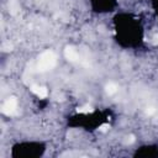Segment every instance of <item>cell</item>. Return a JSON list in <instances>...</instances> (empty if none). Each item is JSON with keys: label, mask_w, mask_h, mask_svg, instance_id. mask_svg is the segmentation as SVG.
Returning a JSON list of instances; mask_svg holds the SVG:
<instances>
[{"label": "cell", "mask_w": 158, "mask_h": 158, "mask_svg": "<svg viewBox=\"0 0 158 158\" xmlns=\"http://www.w3.org/2000/svg\"><path fill=\"white\" fill-rule=\"evenodd\" d=\"M57 62V57L54 54V52L52 51H44L40 57H38V62H37V70L43 73V72H48L51 70Z\"/></svg>", "instance_id": "obj_1"}, {"label": "cell", "mask_w": 158, "mask_h": 158, "mask_svg": "<svg viewBox=\"0 0 158 158\" xmlns=\"http://www.w3.org/2000/svg\"><path fill=\"white\" fill-rule=\"evenodd\" d=\"M2 114L7 115V116H12V115H16L17 112V100L15 96H10L2 105V109H1Z\"/></svg>", "instance_id": "obj_2"}, {"label": "cell", "mask_w": 158, "mask_h": 158, "mask_svg": "<svg viewBox=\"0 0 158 158\" xmlns=\"http://www.w3.org/2000/svg\"><path fill=\"white\" fill-rule=\"evenodd\" d=\"M64 57H65L69 62H77L78 58H79L78 52H77V49H75L73 46L65 47V49H64Z\"/></svg>", "instance_id": "obj_3"}, {"label": "cell", "mask_w": 158, "mask_h": 158, "mask_svg": "<svg viewBox=\"0 0 158 158\" xmlns=\"http://www.w3.org/2000/svg\"><path fill=\"white\" fill-rule=\"evenodd\" d=\"M31 90H32L33 94H36V95H37L38 98H41V99H44V98H47V95H48L47 88H46V86H42V85H32V86H31Z\"/></svg>", "instance_id": "obj_4"}, {"label": "cell", "mask_w": 158, "mask_h": 158, "mask_svg": "<svg viewBox=\"0 0 158 158\" xmlns=\"http://www.w3.org/2000/svg\"><path fill=\"white\" fill-rule=\"evenodd\" d=\"M7 7H9V11L11 15H16L20 11V5H19L17 0H9Z\"/></svg>", "instance_id": "obj_5"}, {"label": "cell", "mask_w": 158, "mask_h": 158, "mask_svg": "<svg viewBox=\"0 0 158 158\" xmlns=\"http://www.w3.org/2000/svg\"><path fill=\"white\" fill-rule=\"evenodd\" d=\"M105 91L109 94V95H112L117 91V85L115 83H109L106 86H105Z\"/></svg>", "instance_id": "obj_6"}, {"label": "cell", "mask_w": 158, "mask_h": 158, "mask_svg": "<svg viewBox=\"0 0 158 158\" xmlns=\"http://www.w3.org/2000/svg\"><path fill=\"white\" fill-rule=\"evenodd\" d=\"M93 111H94L93 106H90V105H88V104L77 109V112H80V114H89V112H93Z\"/></svg>", "instance_id": "obj_7"}, {"label": "cell", "mask_w": 158, "mask_h": 158, "mask_svg": "<svg viewBox=\"0 0 158 158\" xmlns=\"http://www.w3.org/2000/svg\"><path fill=\"white\" fill-rule=\"evenodd\" d=\"M1 48H2V51H5V52H10V51L12 49V44H10V43H4Z\"/></svg>", "instance_id": "obj_8"}, {"label": "cell", "mask_w": 158, "mask_h": 158, "mask_svg": "<svg viewBox=\"0 0 158 158\" xmlns=\"http://www.w3.org/2000/svg\"><path fill=\"white\" fill-rule=\"evenodd\" d=\"M109 128H110L109 123H102V125H100V127H99V131H100V132H106Z\"/></svg>", "instance_id": "obj_9"}, {"label": "cell", "mask_w": 158, "mask_h": 158, "mask_svg": "<svg viewBox=\"0 0 158 158\" xmlns=\"http://www.w3.org/2000/svg\"><path fill=\"white\" fill-rule=\"evenodd\" d=\"M154 111H156V110H154V107H153V106H149V107H147V109H146V114H148V115H152Z\"/></svg>", "instance_id": "obj_10"}, {"label": "cell", "mask_w": 158, "mask_h": 158, "mask_svg": "<svg viewBox=\"0 0 158 158\" xmlns=\"http://www.w3.org/2000/svg\"><path fill=\"white\" fill-rule=\"evenodd\" d=\"M132 142H135V136H133V135L128 136L127 139H126V143H132Z\"/></svg>", "instance_id": "obj_11"}, {"label": "cell", "mask_w": 158, "mask_h": 158, "mask_svg": "<svg viewBox=\"0 0 158 158\" xmlns=\"http://www.w3.org/2000/svg\"><path fill=\"white\" fill-rule=\"evenodd\" d=\"M153 44H158V33L153 36Z\"/></svg>", "instance_id": "obj_12"}]
</instances>
